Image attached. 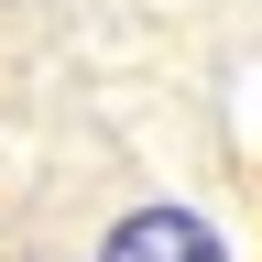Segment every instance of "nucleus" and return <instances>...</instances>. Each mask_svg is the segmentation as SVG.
I'll list each match as a JSON object with an SVG mask.
<instances>
[{"label":"nucleus","mask_w":262,"mask_h":262,"mask_svg":"<svg viewBox=\"0 0 262 262\" xmlns=\"http://www.w3.org/2000/svg\"><path fill=\"white\" fill-rule=\"evenodd\" d=\"M98 262H229V251H219V229L186 219V208H131Z\"/></svg>","instance_id":"nucleus-1"}]
</instances>
